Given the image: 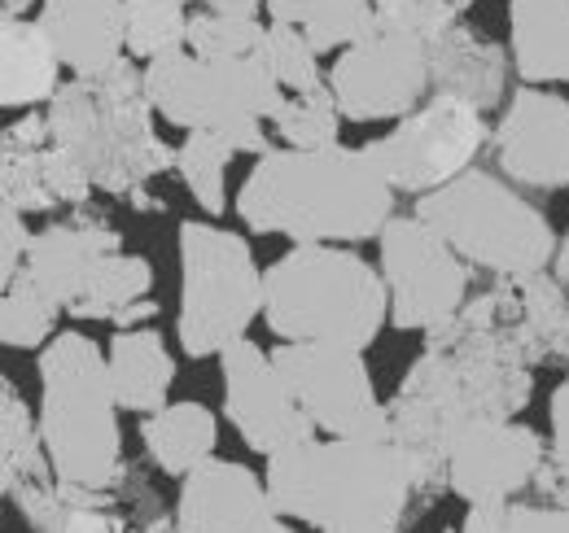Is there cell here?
I'll return each instance as SVG.
<instances>
[{"label": "cell", "instance_id": "6da1fadb", "mask_svg": "<svg viewBox=\"0 0 569 533\" xmlns=\"http://www.w3.org/2000/svg\"><path fill=\"white\" fill-rule=\"evenodd\" d=\"M535 399V363L517 329L512 280H499L426 333L390 411V442L417 460V499L442 490V451L469 420H517Z\"/></svg>", "mask_w": 569, "mask_h": 533}, {"label": "cell", "instance_id": "7a4b0ae2", "mask_svg": "<svg viewBox=\"0 0 569 533\" xmlns=\"http://www.w3.org/2000/svg\"><path fill=\"white\" fill-rule=\"evenodd\" d=\"M237 214L250 232L293 245H359L390 223L395 193L363 149H268L237 193Z\"/></svg>", "mask_w": 569, "mask_h": 533}, {"label": "cell", "instance_id": "3957f363", "mask_svg": "<svg viewBox=\"0 0 569 533\" xmlns=\"http://www.w3.org/2000/svg\"><path fill=\"white\" fill-rule=\"evenodd\" d=\"M272 512L316 533H399L417 503V460L395 442L307 438L268 455Z\"/></svg>", "mask_w": 569, "mask_h": 533}, {"label": "cell", "instance_id": "277c9868", "mask_svg": "<svg viewBox=\"0 0 569 533\" xmlns=\"http://www.w3.org/2000/svg\"><path fill=\"white\" fill-rule=\"evenodd\" d=\"M49 476L62 503L110 507L128 476L119 406L106 381V354L88 333H58L40 354V420Z\"/></svg>", "mask_w": 569, "mask_h": 533}, {"label": "cell", "instance_id": "5b68a950", "mask_svg": "<svg viewBox=\"0 0 569 533\" xmlns=\"http://www.w3.org/2000/svg\"><path fill=\"white\" fill-rule=\"evenodd\" d=\"M49 144L67 149L88 171L92 193H137L153 175L171 171L176 149L153 128L132 58L92 79H67L49 97Z\"/></svg>", "mask_w": 569, "mask_h": 533}, {"label": "cell", "instance_id": "8992f818", "mask_svg": "<svg viewBox=\"0 0 569 533\" xmlns=\"http://www.w3.org/2000/svg\"><path fill=\"white\" fill-rule=\"evenodd\" d=\"M259 315L281 341L363 354L386 329V284L351 245H293L263 271Z\"/></svg>", "mask_w": 569, "mask_h": 533}, {"label": "cell", "instance_id": "52a82bcc", "mask_svg": "<svg viewBox=\"0 0 569 533\" xmlns=\"http://www.w3.org/2000/svg\"><path fill=\"white\" fill-rule=\"evenodd\" d=\"M460 263L491 271L496 280H526L552 266V219L526 201L496 171H465L451 184L417 198L412 210Z\"/></svg>", "mask_w": 569, "mask_h": 533}, {"label": "cell", "instance_id": "ba28073f", "mask_svg": "<svg viewBox=\"0 0 569 533\" xmlns=\"http://www.w3.org/2000/svg\"><path fill=\"white\" fill-rule=\"evenodd\" d=\"M141 92L149 110L167 119L171 128L219 132L237 144V153H254V158L272 149L263 123L277 119L284 101V92L254 58L207 62L184 49L158 62H144Z\"/></svg>", "mask_w": 569, "mask_h": 533}, {"label": "cell", "instance_id": "9c48e42d", "mask_svg": "<svg viewBox=\"0 0 569 533\" xmlns=\"http://www.w3.org/2000/svg\"><path fill=\"white\" fill-rule=\"evenodd\" d=\"M263 311V266L241 232L207 219L180 223V315L184 359H214L250 333Z\"/></svg>", "mask_w": 569, "mask_h": 533}, {"label": "cell", "instance_id": "30bf717a", "mask_svg": "<svg viewBox=\"0 0 569 533\" xmlns=\"http://www.w3.org/2000/svg\"><path fill=\"white\" fill-rule=\"evenodd\" d=\"M487 140H491V123L478 105L447 97V92H429L381 140L363 144V153L377 162L395 198L399 193L426 198L433 189L451 184L456 175L473 171Z\"/></svg>", "mask_w": 569, "mask_h": 533}, {"label": "cell", "instance_id": "8fae6325", "mask_svg": "<svg viewBox=\"0 0 569 533\" xmlns=\"http://www.w3.org/2000/svg\"><path fill=\"white\" fill-rule=\"evenodd\" d=\"M272 368L316 433L342 442H390V411L377 399V381L359 350L281 341L272 350Z\"/></svg>", "mask_w": 569, "mask_h": 533}, {"label": "cell", "instance_id": "7c38bea8", "mask_svg": "<svg viewBox=\"0 0 569 533\" xmlns=\"http://www.w3.org/2000/svg\"><path fill=\"white\" fill-rule=\"evenodd\" d=\"M377 250L390 329L433 333L469 302V266L417 214H390V223L377 232Z\"/></svg>", "mask_w": 569, "mask_h": 533}, {"label": "cell", "instance_id": "4fadbf2b", "mask_svg": "<svg viewBox=\"0 0 569 533\" xmlns=\"http://www.w3.org/2000/svg\"><path fill=\"white\" fill-rule=\"evenodd\" d=\"M325 88L351 123H399L429 97V53L421 40L377 27L342 49L325 74Z\"/></svg>", "mask_w": 569, "mask_h": 533}, {"label": "cell", "instance_id": "5bb4252c", "mask_svg": "<svg viewBox=\"0 0 569 533\" xmlns=\"http://www.w3.org/2000/svg\"><path fill=\"white\" fill-rule=\"evenodd\" d=\"M548 460L539 429L521 420H469L442 451V490L465 507L517 503Z\"/></svg>", "mask_w": 569, "mask_h": 533}, {"label": "cell", "instance_id": "9a60e30c", "mask_svg": "<svg viewBox=\"0 0 569 533\" xmlns=\"http://www.w3.org/2000/svg\"><path fill=\"white\" fill-rule=\"evenodd\" d=\"M487 149L496 153L499 175L521 189H569V97L557 88L517 83L503 97V114Z\"/></svg>", "mask_w": 569, "mask_h": 533}, {"label": "cell", "instance_id": "2e32d148", "mask_svg": "<svg viewBox=\"0 0 569 533\" xmlns=\"http://www.w3.org/2000/svg\"><path fill=\"white\" fill-rule=\"evenodd\" d=\"M214 359H219V372H223V415L232 420L237 438L254 455L268 460L284 446H298V442L316 438V429L293 406L284 381L272 368V354L263 345L241 336L228 350H219Z\"/></svg>", "mask_w": 569, "mask_h": 533}, {"label": "cell", "instance_id": "e0dca14e", "mask_svg": "<svg viewBox=\"0 0 569 533\" xmlns=\"http://www.w3.org/2000/svg\"><path fill=\"white\" fill-rule=\"evenodd\" d=\"M272 512L268 485L259 472L232 460H202L184 472L180 503H176V530L180 533H250Z\"/></svg>", "mask_w": 569, "mask_h": 533}, {"label": "cell", "instance_id": "ac0fdd59", "mask_svg": "<svg viewBox=\"0 0 569 533\" xmlns=\"http://www.w3.org/2000/svg\"><path fill=\"white\" fill-rule=\"evenodd\" d=\"M123 241L114 228L97 223V219H74V223H53L44 232H36L27 241L22 254V275L62 311H71L83 298L92 271L101 266V259L119 254Z\"/></svg>", "mask_w": 569, "mask_h": 533}, {"label": "cell", "instance_id": "d6986e66", "mask_svg": "<svg viewBox=\"0 0 569 533\" xmlns=\"http://www.w3.org/2000/svg\"><path fill=\"white\" fill-rule=\"evenodd\" d=\"M36 27L58 67L92 79L123 62V0H40Z\"/></svg>", "mask_w": 569, "mask_h": 533}, {"label": "cell", "instance_id": "ffe728a7", "mask_svg": "<svg viewBox=\"0 0 569 533\" xmlns=\"http://www.w3.org/2000/svg\"><path fill=\"white\" fill-rule=\"evenodd\" d=\"M429 53V92H447L460 97L469 105H478L482 114H491L508 97V49L473 31L469 22L447 27L438 40L426 44Z\"/></svg>", "mask_w": 569, "mask_h": 533}, {"label": "cell", "instance_id": "44dd1931", "mask_svg": "<svg viewBox=\"0 0 569 533\" xmlns=\"http://www.w3.org/2000/svg\"><path fill=\"white\" fill-rule=\"evenodd\" d=\"M508 62L530 88L569 83V0H508Z\"/></svg>", "mask_w": 569, "mask_h": 533}, {"label": "cell", "instance_id": "7402d4cb", "mask_svg": "<svg viewBox=\"0 0 569 533\" xmlns=\"http://www.w3.org/2000/svg\"><path fill=\"white\" fill-rule=\"evenodd\" d=\"M106 381L119 411L153 415L176 385V359L158 329H119L106 350Z\"/></svg>", "mask_w": 569, "mask_h": 533}, {"label": "cell", "instance_id": "603a6c76", "mask_svg": "<svg viewBox=\"0 0 569 533\" xmlns=\"http://www.w3.org/2000/svg\"><path fill=\"white\" fill-rule=\"evenodd\" d=\"M62 83V67L44 44L40 27L27 18L0 13V105L36 110Z\"/></svg>", "mask_w": 569, "mask_h": 533}, {"label": "cell", "instance_id": "cb8c5ba5", "mask_svg": "<svg viewBox=\"0 0 569 533\" xmlns=\"http://www.w3.org/2000/svg\"><path fill=\"white\" fill-rule=\"evenodd\" d=\"M141 442L158 472L184 476V472H193L202 460L214 455L219 420H214L211 406H202V402H167L153 415H144Z\"/></svg>", "mask_w": 569, "mask_h": 533}, {"label": "cell", "instance_id": "d4e9b609", "mask_svg": "<svg viewBox=\"0 0 569 533\" xmlns=\"http://www.w3.org/2000/svg\"><path fill=\"white\" fill-rule=\"evenodd\" d=\"M512 298H517V329L526 341L530 363H569V289L552 275H526L512 280Z\"/></svg>", "mask_w": 569, "mask_h": 533}, {"label": "cell", "instance_id": "484cf974", "mask_svg": "<svg viewBox=\"0 0 569 533\" xmlns=\"http://www.w3.org/2000/svg\"><path fill=\"white\" fill-rule=\"evenodd\" d=\"M272 22L298 27L316 53H342L377 31L372 0H268Z\"/></svg>", "mask_w": 569, "mask_h": 533}, {"label": "cell", "instance_id": "4316f807", "mask_svg": "<svg viewBox=\"0 0 569 533\" xmlns=\"http://www.w3.org/2000/svg\"><path fill=\"white\" fill-rule=\"evenodd\" d=\"M149 289H153V266L144 263L141 254H123L119 250V254L101 259V266L92 271L83 298L71 306V320H110V324H119V315L128 306L149 298Z\"/></svg>", "mask_w": 569, "mask_h": 533}, {"label": "cell", "instance_id": "83f0119b", "mask_svg": "<svg viewBox=\"0 0 569 533\" xmlns=\"http://www.w3.org/2000/svg\"><path fill=\"white\" fill-rule=\"evenodd\" d=\"M36 476H49L36 420L27 402L13 394V385L0 376V494H13L22 481H36Z\"/></svg>", "mask_w": 569, "mask_h": 533}, {"label": "cell", "instance_id": "f1b7e54d", "mask_svg": "<svg viewBox=\"0 0 569 533\" xmlns=\"http://www.w3.org/2000/svg\"><path fill=\"white\" fill-rule=\"evenodd\" d=\"M232 158H237V144L219 132H189L184 144L176 149V162L171 167L180 171L189 198L198 201L211 219H219L228 210V184H223V175H228V162Z\"/></svg>", "mask_w": 569, "mask_h": 533}, {"label": "cell", "instance_id": "f546056e", "mask_svg": "<svg viewBox=\"0 0 569 533\" xmlns=\"http://www.w3.org/2000/svg\"><path fill=\"white\" fill-rule=\"evenodd\" d=\"M189 13L180 0H123V53L158 62L184 49Z\"/></svg>", "mask_w": 569, "mask_h": 533}, {"label": "cell", "instance_id": "4dcf8cb0", "mask_svg": "<svg viewBox=\"0 0 569 533\" xmlns=\"http://www.w3.org/2000/svg\"><path fill=\"white\" fill-rule=\"evenodd\" d=\"M58 315H62V306L49 302V298L18 271L13 284L0 293V345H13V350L49 345V341H53V329H58Z\"/></svg>", "mask_w": 569, "mask_h": 533}, {"label": "cell", "instance_id": "1f68e13d", "mask_svg": "<svg viewBox=\"0 0 569 533\" xmlns=\"http://www.w3.org/2000/svg\"><path fill=\"white\" fill-rule=\"evenodd\" d=\"M277 135L289 149H329L342 144V114L329 97V88H311V92H289L277 110Z\"/></svg>", "mask_w": 569, "mask_h": 533}, {"label": "cell", "instance_id": "d6a6232c", "mask_svg": "<svg viewBox=\"0 0 569 533\" xmlns=\"http://www.w3.org/2000/svg\"><path fill=\"white\" fill-rule=\"evenodd\" d=\"M254 62L268 70V79L281 92H311V88L325 83L320 53L307 44V36L298 27H284V22H268L263 27V44H259Z\"/></svg>", "mask_w": 569, "mask_h": 533}, {"label": "cell", "instance_id": "836d02e7", "mask_svg": "<svg viewBox=\"0 0 569 533\" xmlns=\"http://www.w3.org/2000/svg\"><path fill=\"white\" fill-rule=\"evenodd\" d=\"M263 44V22L259 18H228V13H193L184 31V53L207 58V62H237L254 58Z\"/></svg>", "mask_w": 569, "mask_h": 533}, {"label": "cell", "instance_id": "e575fe53", "mask_svg": "<svg viewBox=\"0 0 569 533\" xmlns=\"http://www.w3.org/2000/svg\"><path fill=\"white\" fill-rule=\"evenodd\" d=\"M442 533H569V503H496L469 507L456 530Z\"/></svg>", "mask_w": 569, "mask_h": 533}, {"label": "cell", "instance_id": "d590c367", "mask_svg": "<svg viewBox=\"0 0 569 533\" xmlns=\"http://www.w3.org/2000/svg\"><path fill=\"white\" fill-rule=\"evenodd\" d=\"M473 0H372V13H377V27L386 31H403L412 40H438L447 27L465 22Z\"/></svg>", "mask_w": 569, "mask_h": 533}, {"label": "cell", "instance_id": "8d00e7d4", "mask_svg": "<svg viewBox=\"0 0 569 533\" xmlns=\"http://www.w3.org/2000/svg\"><path fill=\"white\" fill-rule=\"evenodd\" d=\"M0 205H9L13 214H44L58 210L44 193V175H40V149H18L0 140Z\"/></svg>", "mask_w": 569, "mask_h": 533}, {"label": "cell", "instance_id": "74e56055", "mask_svg": "<svg viewBox=\"0 0 569 533\" xmlns=\"http://www.w3.org/2000/svg\"><path fill=\"white\" fill-rule=\"evenodd\" d=\"M548 415H552V442H548V460L535 476V490H543L548 503H569V372L552 390Z\"/></svg>", "mask_w": 569, "mask_h": 533}, {"label": "cell", "instance_id": "f35d334b", "mask_svg": "<svg viewBox=\"0 0 569 533\" xmlns=\"http://www.w3.org/2000/svg\"><path fill=\"white\" fill-rule=\"evenodd\" d=\"M40 175H44V193L53 205H83L92 198V180L88 171L74 162L67 149L58 144H44L40 149Z\"/></svg>", "mask_w": 569, "mask_h": 533}, {"label": "cell", "instance_id": "ab89813d", "mask_svg": "<svg viewBox=\"0 0 569 533\" xmlns=\"http://www.w3.org/2000/svg\"><path fill=\"white\" fill-rule=\"evenodd\" d=\"M13 499H18V507H22L27 525H31L36 533H62V521H67V503H62V494H58L53 476H36V481H22V485L13 490Z\"/></svg>", "mask_w": 569, "mask_h": 533}, {"label": "cell", "instance_id": "60d3db41", "mask_svg": "<svg viewBox=\"0 0 569 533\" xmlns=\"http://www.w3.org/2000/svg\"><path fill=\"white\" fill-rule=\"evenodd\" d=\"M27 241H31V232H27L22 214H13L9 205H0V293H4V289L13 284V275L22 271Z\"/></svg>", "mask_w": 569, "mask_h": 533}, {"label": "cell", "instance_id": "b9f144b4", "mask_svg": "<svg viewBox=\"0 0 569 533\" xmlns=\"http://www.w3.org/2000/svg\"><path fill=\"white\" fill-rule=\"evenodd\" d=\"M128 525L110 516V507H88V503H67L62 533H123Z\"/></svg>", "mask_w": 569, "mask_h": 533}, {"label": "cell", "instance_id": "7bdbcfd3", "mask_svg": "<svg viewBox=\"0 0 569 533\" xmlns=\"http://www.w3.org/2000/svg\"><path fill=\"white\" fill-rule=\"evenodd\" d=\"M207 13H228V18H259L268 0H202Z\"/></svg>", "mask_w": 569, "mask_h": 533}, {"label": "cell", "instance_id": "ee69618b", "mask_svg": "<svg viewBox=\"0 0 569 533\" xmlns=\"http://www.w3.org/2000/svg\"><path fill=\"white\" fill-rule=\"evenodd\" d=\"M548 271L569 289V223H566V232L557 237V254H552V266H548Z\"/></svg>", "mask_w": 569, "mask_h": 533}, {"label": "cell", "instance_id": "f6af8a7d", "mask_svg": "<svg viewBox=\"0 0 569 533\" xmlns=\"http://www.w3.org/2000/svg\"><path fill=\"white\" fill-rule=\"evenodd\" d=\"M250 533H298V530H293V521H284V516H268L263 525H254Z\"/></svg>", "mask_w": 569, "mask_h": 533}, {"label": "cell", "instance_id": "bcb514c9", "mask_svg": "<svg viewBox=\"0 0 569 533\" xmlns=\"http://www.w3.org/2000/svg\"><path fill=\"white\" fill-rule=\"evenodd\" d=\"M141 533H180V530H176V521H171V516H153Z\"/></svg>", "mask_w": 569, "mask_h": 533}, {"label": "cell", "instance_id": "7dc6e473", "mask_svg": "<svg viewBox=\"0 0 569 533\" xmlns=\"http://www.w3.org/2000/svg\"><path fill=\"white\" fill-rule=\"evenodd\" d=\"M180 4H189V0H180Z\"/></svg>", "mask_w": 569, "mask_h": 533}]
</instances>
